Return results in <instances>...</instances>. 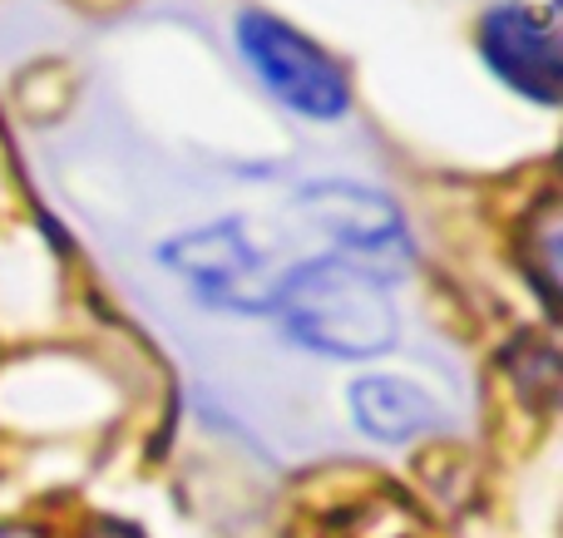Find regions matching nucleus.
I'll return each mask as SVG.
<instances>
[{
  "label": "nucleus",
  "instance_id": "1",
  "mask_svg": "<svg viewBox=\"0 0 563 538\" xmlns=\"http://www.w3.org/2000/svg\"><path fill=\"white\" fill-rule=\"evenodd\" d=\"M267 306L282 316L291 341L341 361L386 356L400 336L386 282L346 257H317L291 267L282 282H273Z\"/></svg>",
  "mask_w": 563,
  "mask_h": 538
},
{
  "label": "nucleus",
  "instance_id": "2",
  "mask_svg": "<svg viewBox=\"0 0 563 538\" xmlns=\"http://www.w3.org/2000/svg\"><path fill=\"white\" fill-rule=\"evenodd\" d=\"M238 49L253 65V75L267 85V94L287 104L291 114L327 124V119H341L351 109V85L336 55H327L317 40L301 35L287 20L243 10L238 15Z\"/></svg>",
  "mask_w": 563,
  "mask_h": 538
},
{
  "label": "nucleus",
  "instance_id": "3",
  "mask_svg": "<svg viewBox=\"0 0 563 538\" xmlns=\"http://www.w3.org/2000/svg\"><path fill=\"white\" fill-rule=\"evenodd\" d=\"M479 55L515 94L534 104H559L563 94V59L554 10L539 5H495L479 20Z\"/></svg>",
  "mask_w": 563,
  "mask_h": 538
},
{
  "label": "nucleus",
  "instance_id": "4",
  "mask_svg": "<svg viewBox=\"0 0 563 538\" xmlns=\"http://www.w3.org/2000/svg\"><path fill=\"white\" fill-rule=\"evenodd\" d=\"M301 213H307L311 223H321L341 247H351V253H396V247H406L396 208H390L386 198L366 193V188L317 183L301 193Z\"/></svg>",
  "mask_w": 563,
  "mask_h": 538
},
{
  "label": "nucleus",
  "instance_id": "5",
  "mask_svg": "<svg viewBox=\"0 0 563 538\" xmlns=\"http://www.w3.org/2000/svg\"><path fill=\"white\" fill-rule=\"evenodd\" d=\"M351 415L380 445H406L440 421V405L400 376H361L351 385Z\"/></svg>",
  "mask_w": 563,
  "mask_h": 538
},
{
  "label": "nucleus",
  "instance_id": "6",
  "mask_svg": "<svg viewBox=\"0 0 563 538\" xmlns=\"http://www.w3.org/2000/svg\"><path fill=\"white\" fill-rule=\"evenodd\" d=\"M525 227H529V233H525L529 243H539V253L525 257V272L534 277L539 296L554 306L559 302V208H554V198H544V203H539V213L525 217Z\"/></svg>",
  "mask_w": 563,
  "mask_h": 538
},
{
  "label": "nucleus",
  "instance_id": "7",
  "mask_svg": "<svg viewBox=\"0 0 563 538\" xmlns=\"http://www.w3.org/2000/svg\"><path fill=\"white\" fill-rule=\"evenodd\" d=\"M0 538H45V534L30 529V524H0Z\"/></svg>",
  "mask_w": 563,
  "mask_h": 538
},
{
  "label": "nucleus",
  "instance_id": "8",
  "mask_svg": "<svg viewBox=\"0 0 563 538\" xmlns=\"http://www.w3.org/2000/svg\"><path fill=\"white\" fill-rule=\"evenodd\" d=\"M89 538H139V534H129L124 524H99V529L89 534Z\"/></svg>",
  "mask_w": 563,
  "mask_h": 538
}]
</instances>
